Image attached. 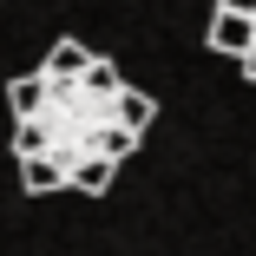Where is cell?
<instances>
[{"label": "cell", "instance_id": "obj_9", "mask_svg": "<svg viewBox=\"0 0 256 256\" xmlns=\"http://www.w3.org/2000/svg\"><path fill=\"white\" fill-rule=\"evenodd\" d=\"M236 66H243V72H250V79H256V46H250V53H243V60H236Z\"/></svg>", "mask_w": 256, "mask_h": 256}, {"label": "cell", "instance_id": "obj_2", "mask_svg": "<svg viewBox=\"0 0 256 256\" xmlns=\"http://www.w3.org/2000/svg\"><path fill=\"white\" fill-rule=\"evenodd\" d=\"M250 46H256V20H250V14H217V20H210V53L243 60Z\"/></svg>", "mask_w": 256, "mask_h": 256}, {"label": "cell", "instance_id": "obj_5", "mask_svg": "<svg viewBox=\"0 0 256 256\" xmlns=\"http://www.w3.org/2000/svg\"><path fill=\"white\" fill-rule=\"evenodd\" d=\"M20 184H26L33 197H46V190H60V184H72V178H66L60 158H20Z\"/></svg>", "mask_w": 256, "mask_h": 256}, {"label": "cell", "instance_id": "obj_7", "mask_svg": "<svg viewBox=\"0 0 256 256\" xmlns=\"http://www.w3.org/2000/svg\"><path fill=\"white\" fill-rule=\"evenodd\" d=\"M112 171H118L112 158H86V164H72V184L98 197V190H112Z\"/></svg>", "mask_w": 256, "mask_h": 256}, {"label": "cell", "instance_id": "obj_4", "mask_svg": "<svg viewBox=\"0 0 256 256\" xmlns=\"http://www.w3.org/2000/svg\"><path fill=\"white\" fill-rule=\"evenodd\" d=\"M151 112H158V106H151V92H138V86H125V92H118V106H112V118H118V125H125L132 138H144Z\"/></svg>", "mask_w": 256, "mask_h": 256}, {"label": "cell", "instance_id": "obj_1", "mask_svg": "<svg viewBox=\"0 0 256 256\" xmlns=\"http://www.w3.org/2000/svg\"><path fill=\"white\" fill-rule=\"evenodd\" d=\"M53 86H79L86 72H92V46H79V40H60L53 53H46V66H40Z\"/></svg>", "mask_w": 256, "mask_h": 256}, {"label": "cell", "instance_id": "obj_3", "mask_svg": "<svg viewBox=\"0 0 256 256\" xmlns=\"http://www.w3.org/2000/svg\"><path fill=\"white\" fill-rule=\"evenodd\" d=\"M46 98H53V79H46V72H26V79H14V86H7L14 118H40V112H46Z\"/></svg>", "mask_w": 256, "mask_h": 256}, {"label": "cell", "instance_id": "obj_6", "mask_svg": "<svg viewBox=\"0 0 256 256\" xmlns=\"http://www.w3.org/2000/svg\"><path fill=\"white\" fill-rule=\"evenodd\" d=\"M79 86H86L92 98H118V92H125V79H118V66H112V60H92V72H86Z\"/></svg>", "mask_w": 256, "mask_h": 256}, {"label": "cell", "instance_id": "obj_8", "mask_svg": "<svg viewBox=\"0 0 256 256\" xmlns=\"http://www.w3.org/2000/svg\"><path fill=\"white\" fill-rule=\"evenodd\" d=\"M217 14H250V20H256V0H224Z\"/></svg>", "mask_w": 256, "mask_h": 256}]
</instances>
